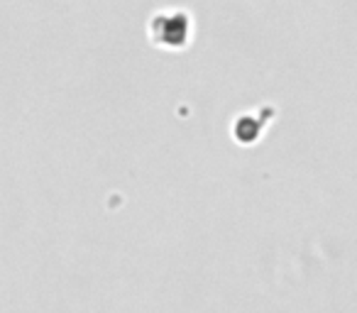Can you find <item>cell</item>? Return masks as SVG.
Masks as SVG:
<instances>
[{"mask_svg":"<svg viewBox=\"0 0 357 313\" xmlns=\"http://www.w3.org/2000/svg\"><path fill=\"white\" fill-rule=\"evenodd\" d=\"M196 22L186 8H159L147 20V40L164 52H184L194 42Z\"/></svg>","mask_w":357,"mask_h":313,"instance_id":"6da1fadb","label":"cell"},{"mask_svg":"<svg viewBox=\"0 0 357 313\" xmlns=\"http://www.w3.org/2000/svg\"><path fill=\"white\" fill-rule=\"evenodd\" d=\"M274 113H277V110H274L272 105H259V108H255V110H245V113L235 115L233 128H230L233 139L240 144L257 142L262 130L267 128V123L274 118Z\"/></svg>","mask_w":357,"mask_h":313,"instance_id":"7a4b0ae2","label":"cell"}]
</instances>
